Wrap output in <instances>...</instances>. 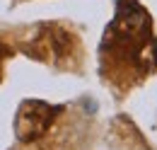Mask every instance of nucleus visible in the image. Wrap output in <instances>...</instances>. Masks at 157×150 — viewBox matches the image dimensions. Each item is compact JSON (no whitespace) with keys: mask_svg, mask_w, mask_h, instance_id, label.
Segmentation results:
<instances>
[{"mask_svg":"<svg viewBox=\"0 0 157 150\" xmlns=\"http://www.w3.org/2000/svg\"><path fill=\"white\" fill-rule=\"evenodd\" d=\"M48 114L51 112H48V107L44 102H27L20 112V119H17V131L24 128V126H34L32 128V138H36L46 128V124H48Z\"/></svg>","mask_w":157,"mask_h":150,"instance_id":"nucleus-1","label":"nucleus"}]
</instances>
